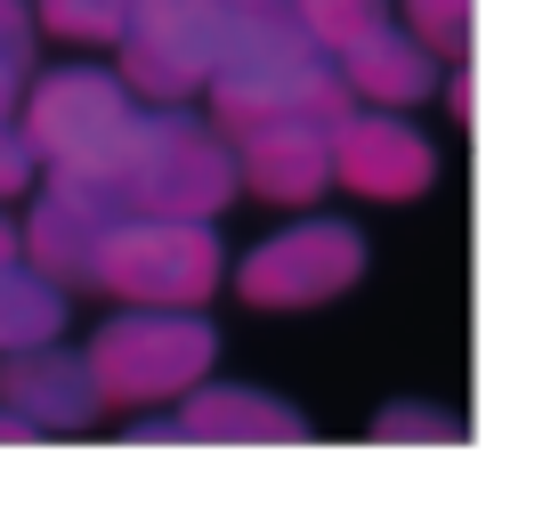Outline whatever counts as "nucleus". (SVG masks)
Masks as SVG:
<instances>
[{"label":"nucleus","mask_w":559,"mask_h":519,"mask_svg":"<svg viewBox=\"0 0 559 519\" xmlns=\"http://www.w3.org/2000/svg\"><path fill=\"white\" fill-rule=\"evenodd\" d=\"M365 268H373V244L349 211H324L308 203L293 220H276L267 236H252L236 260H227V293L260 317H308V309H333L341 293H357Z\"/></svg>","instance_id":"3"},{"label":"nucleus","mask_w":559,"mask_h":519,"mask_svg":"<svg viewBox=\"0 0 559 519\" xmlns=\"http://www.w3.org/2000/svg\"><path fill=\"white\" fill-rule=\"evenodd\" d=\"M236 139V170H243V196L276 203V211H308L333 196V122L317 114H276V122L252 130H227Z\"/></svg>","instance_id":"10"},{"label":"nucleus","mask_w":559,"mask_h":519,"mask_svg":"<svg viewBox=\"0 0 559 519\" xmlns=\"http://www.w3.org/2000/svg\"><path fill=\"white\" fill-rule=\"evenodd\" d=\"M341 82H349V106H421L438 98V82H447V57L421 42L414 25H397V9L381 16L373 33H357L349 49H333Z\"/></svg>","instance_id":"13"},{"label":"nucleus","mask_w":559,"mask_h":519,"mask_svg":"<svg viewBox=\"0 0 559 519\" xmlns=\"http://www.w3.org/2000/svg\"><path fill=\"white\" fill-rule=\"evenodd\" d=\"M333 187L357 203H421L438 187V139L406 106H349L333 122Z\"/></svg>","instance_id":"9"},{"label":"nucleus","mask_w":559,"mask_h":519,"mask_svg":"<svg viewBox=\"0 0 559 519\" xmlns=\"http://www.w3.org/2000/svg\"><path fill=\"white\" fill-rule=\"evenodd\" d=\"M447 114H454V122H471V114H478V73H471V57H454V66H447Z\"/></svg>","instance_id":"21"},{"label":"nucleus","mask_w":559,"mask_h":519,"mask_svg":"<svg viewBox=\"0 0 559 519\" xmlns=\"http://www.w3.org/2000/svg\"><path fill=\"white\" fill-rule=\"evenodd\" d=\"M397 25H414L438 57H471V33H478V0H397Z\"/></svg>","instance_id":"16"},{"label":"nucleus","mask_w":559,"mask_h":519,"mask_svg":"<svg viewBox=\"0 0 559 519\" xmlns=\"http://www.w3.org/2000/svg\"><path fill=\"white\" fill-rule=\"evenodd\" d=\"M16 252V220H9V203H0V260Z\"/></svg>","instance_id":"24"},{"label":"nucleus","mask_w":559,"mask_h":519,"mask_svg":"<svg viewBox=\"0 0 559 519\" xmlns=\"http://www.w3.org/2000/svg\"><path fill=\"white\" fill-rule=\"evenodd\" d=\"M130 211H170V220H227L243 203V170H236V139L227 122L195 98L179 106H139L130 155L114 170Z\"/></svg>","instance_id":"2"},{"label":"nucleus","mask_w":559,"mask_h":519,"mask_svg":"<svg viewBox=\"0 0 559 519\" xmlns=\"http://www.w3.org/2000/svg\"><path fill=\"white\" fill-rule=\"evenodd\" d=\"M90 374H98L106 406H179L203 374H219V325L203 309H146V300H114V317L82 341Z\"/></svg>","instance_id":"4"},{"label":"nucleus","mask_w":559,"mask_h":519,"mask_svg":"<svg viewBox=\"0 0 559 519\" xmlns=\"http://www.w3.org/2000/svg\"><path fill=\"white\" fill-rule=\"evenodd\" d=\"M0 406H16L41 438H73L106 414V390L90 374L82 350L66 341H41V350H9L0 357Z\"/></svg>","instance_id":"12"},{"label":"nucleus","mask_w":559,"mask_h":519,"mask_svg":"<svg viewBox=\"0 0 559 519\" xmlns=\"http://www.w3.org/2000/svg\"><path fill=\"white\" fill-rule=\"evenodd\" d=\"M203 106L227 130L276 122V114H317L341 122L349 114V82H341L333 49L300 25V9H227L219 57H211Z\"/></svg>","instance_id":"1"},{"label":"nucleus","mask_w":559,"mask_h":519,"mask_svg":"<svg viewBox=\"0 0 559 519\" xmlns=\"http://www.w3.org/2000/svg\"><path fill=\"white\" fill-rule=\"evenodd\" d=\"M66 325H73V293L49 276V268H33L25 252L0 260V357L66 341Z\"/></svg>","instance_id":"14"},{"label":"nucleus","mask_w":559,"mask_h":519,"mask_svg":"<svg viewBox=\"0 0 559 519\" xmlns=\"http://www.w3.org/2000/svg\"><path fill=\"white\" fill-rule=\"evenodd\" d=\"M33 49H41V16H33V0H0V57L33 66Z\"/></svg>","instance_id":"20"},{"label":"nucleus","mask_w":559,"mask_h":519,"mask_svg":"<svg viewBox=\"0 0 559 519\" xmlns=\"http://www.w3.org/2000/svg\"><path fill=\"white\" fill-rule=\"evenodd\" d=\"M293 9H300V25L317 33L324 49H349L357 33H373L381 16L397 9V0H293Z\"/></svg>","instance_id":"18"},{"label":"nucleus","mask_w":559,"mask_h":519,"mask_svg":"<svg viewBox=\"0 0 559 519\" xmlns=\"http://www.w3.org/2000/svg\"><path fill=\"white\" fill-rule=\"evenodd\" d=\"M122 211H130L122 187L98 179V170H41L25 196V220H16V252L49 268L66 293H82V284H98V252Z\"/></svg>","instance_id":"8"},{"label":"nucleus","mask_w":559,"mask_h":519,"mask_svg":"<svg viewBox=\"0 0 559 519\" xmlns=\"http://www.w3.org/2000/svg\"><path fill=\"white\" fill-rule=\"evenodd\" d=\"M227 9H293V0H227Z\"/></svg>","instance_id":"25"},{"label":"nucleus","mask_w":559,"mask_h":519,"mask_svg":"<svg viewBox=\"0 0 559 519\" xmlns=\"http://www.w3.org/2000/svg\"><path fill=\"white\" fill-rule=\"evenodd\" d=\"M139 90L114 66H49L25 82L16 98V122H25L41 170H98L114 179L130 155V130H139Z\"/></svg>","instance_id":"5"},{"label":"nucleus","mask_w":559,"mask_h":519,"mask_svg":"<svg viewBox=\"0 0 559 519\" xmlns=\"http://www.w3.org/2000/svg\"><path fill=\"white\" fill-rule=\"evenodd\" d=\"M33 16H41V33L66 42V49H114L130 0H33Z\"/></svg>","instance_id":"15"},{"label":"nucleus","mask_w":559,"mask_h":519,"mask_svg":"<svg viewBox=\"0 0 559 519\" xmlns=\"http://www.w3.org/2000/svg\"><path fill=\"white\" fill-rule=\"evenodd\" d=\"M33 438H41V430H33L25 414H16V406H0V447H33Z\"/></svg>","instance_id":"23"},{"label":"nucleus","mask_w":559,"mask_h":519,"mask_svg":"<svg viewBox=\"0 0 559 519\" xmlns=\"http://www.w3.org/2000/svg\"><path fill=\"white\" fill-rule=\"evenodd\" d=\"M373 438H390V447H438V438H462V414L438 406V398H397V406L373 414Z\"/></svg>","instance_id":"17"},{"label":"nucleus","mask_w":559,"mask_h":519,"mask_svg":"<svg viewBox=\"0 0 559 519\" xmlns=\"http://www.w3.org/2000/svg\"><path fill=\"white\" fill-rule=\"evenodd\" d=\"M33 66H16V57H0V114H16V98H25Z\"/></svg>","instance_id":"22"},{"label":"nucleus","mask_w":559,"mask_h":519,"mask_svg":"<svg viewBox=\"0 0 559 519\" xmlns=\"http://www.w3.org/2000/svg\"><path fill=\"white\" fill-rule=\"evenodd\" d=\"M219 33H227V0H130L122 42H114V73L146 106L203 98Z\"/></svg>","instance_id":"7"},{"label":"nucleus","mask_w":559,"mask_h":519,"mask_svg":"<svg viewBox=\"0 0 559 519\" xmlns=\"http://www.w3.org/2000/svg\"><path fill=\"white\" fill-rule=\"evenodd\" d=\"M33 179H41V155H33L25 122L16 114H0V203L9 196H33Z\"/></svg>","instance_id":"19"},{"label":"nucleus","mask_w":559,"mask_h":519,"mask_svg":"<svg viewBox=\"0 0 559 519\" xmlns=\"http://www.w3.org/2000/svg\"><path fill=\"white\" fill-rule=\"evenodd\" d=\"M170 422H179V447H300L317 430L284 390H267V381H219V374H203L170 406Z\"/></svg>","instance_id":"11"},{"label":"nucleus","mask_w":559,"mask_h":519,"mask_svg":"<svg viewBox=\"0 0 559 519\" xmlns=\"http://www.w3.org/2000/svg\"><path fill=\"white\" fill-rule=\"evenodd\" d=\"M227 236L219 220H170V211H122L98 252L106 300H146V309H203L227 293Z\"/></svg>","instance_id":"6"}]
</instances>
